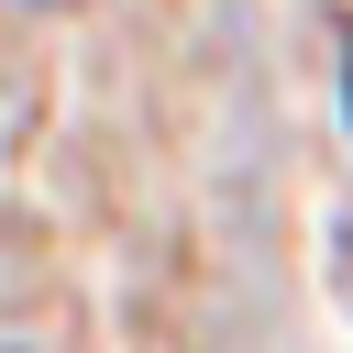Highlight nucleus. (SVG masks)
I'll return each mask as SVG.
<instances>
[{"label": "nucleus", "mask_w": 353, "mask_h": 353, "mask_svg": "<svg viewBox=\"0 0 353 353\" xmlns=\"http://www.w3.org/2000/svg\"><path fill=\"white\" fill-rule=\"evenodd\" d=\"M342 121H353V66H342Z\"/></svg>", "instance_id": "obj_1"}]
</instances>
